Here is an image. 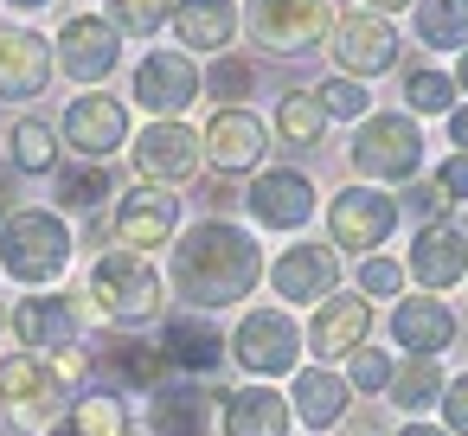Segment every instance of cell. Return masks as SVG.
<instances>
[{"label": "cell", "instance_id": "cell-1", "mask_svg": "<svg viewBox=\"0 0 468 436\" xmlns=\"http://www.w3.org/2000/svg\"><path fill=\"white\" fill-rule=\"evenodd\" d=\"M263 282V250L244 225L231 218H199L174 238V257H167V289L186 302V314H212V308H231L244 302L250 289Z\"/></svg>", "mask_w": 468, "mask_h": 436}, {"label": "cell", "instance_id": "cell-2", "mask_svg": "<svg viewBox=\"0 0 468 436\" xmlns=\"http://www.w3.org/2000/svg\"><path fill=\"white\" fill-rule=\"evenodd\" d=\"M78 257V238H71V218L52 212V206H14L0 218V276L20 282L27 295L33 289H52Z\"/></svg>", "mask_w": 468, "mask_h": 436}, {"label": "cell", "instance_id": "cell-3", "mask_svg": "<svg viewBox=\"0 0 468 436\" xmlns=\"http://www.w3.org/2000/svg\"><path fill=\"white\" fill-rule=\"evenodd\" d=\"M84 295H90V308H97L110 327L135 334V327L161 321V308H167V276H161L148 257L110 244V250H97V263H90V276H84Z\"/></svg>", "mask_w": 468, "mask_h": 436}, {"label": "cell", "instance_id": "cell-4", "mask_svg": "<svg viewBox=\"0 0 468 436\" xmlns=\"http://www.w3.org/2000/svg\"><path fill=\"white\" fill-rule=\"evenodd\" d=\"M244 33L270 58H302L334 39V0H244Z\"/></svg>", "mask_w": 468, "mask_h": 436}, {"label": "cell", "instance_id": "cell-5", "mask_svg": "<svg viewBox=\"0 0 468 436\" xmlns=\"http://www.w3.org/2000/svg\"><path fill=\"white\" fill-rule=\"evenodd\" d=\"M346 161H353V174L372 180V186H385V180H417V167H423V129H417L410 116H378V110H372V116L353 129Z\"/></svg>", "mask_w": 468, "mask_h": 436}, {"label": "cell", "instance_id": "cell-6", "mask_svg": "<svg viewBox=\"0 0 468 436\" xmlns=\"http://www.w3.org/2000/svg\"><path fill=\"white\" fill-rule=\"evenodd\" d=\"M0 404L14 410L20 430H52V423H65V410H71V385L58 378L52 359H39V353H7V359H0Z\"/></svg>", "mask_w": 468, "mask_h": 436}, {"label": "cell", "instance_id": "cell-7", "mask_svg": "<svg viewBox=\"0 0 468 436\" xmlns=\"http://www.w3.org/2000/svg\"><path fill=\"white\" fill-rule=\"evenodd\" d=\"M7 327L20 340V353H39V359H58V353H78L84 346V314H78V295H58V289H33L7 308Z\"/></svg>", "mask_w": 468, "mask_h": 436}, {"label": "cell", "instance_id": "cell-8", "mask_svg": "<svg viewBox=\"0 0 468 436\" xmlns=\"http://www.w3.org/2000/svg\"><path fill=\"white\" fill-rule=\"evenodd\" d=\"M295 353H302V327L289 321V308H250L238 321V334L225 340V359H238L257 385L295 372Z\"/></svg>", "mask_w": 468, "mask_h": 436}, {"label": "cell", "instance_id": "cell-9", "mask_svg": "<svg viewBox=\"0 0 468 436\" xmlns=\"http://www.w3.org/2000/svg\"><path fill=\"white\" fill-rule=\"evenodd\" d=\"M52 58L71 84L84 90H103V78H116L122 65V33L103 20V14H71L58 33H52Z\"/></svg>", "mask_w": 468, "mask_h": 436}, {"label": "cell", "instance_id": "cell-10", "mask_svg": "<svg viewBox=\"0 0 468 436\" xmlns=\"http://www.w3.org/2000/svg\"><path fill=\"white\" fill-rule=\"evenodd\" d=\"M398 231V199L378 193V186H340L327 199V244L334 250H359V257H378V244Z\"/></svg>", "mask_w": 468, "mask_h": 436}, {"label": "cell", "instance_id": "cell-11", "mask_svg": "<svg viewBox=\"0 0 468 436\" xmlns=\"http://www.w3.org/2000/svg\"><path fill=\"white\" fill-rule=\"evenodd\" d=\"M199 90H206V78H199V65H193L180 46L148 52V58L135 65V84H129V97H135L154 122H180V110H193Z\"/></svg>", "mask_w": 468, "mask_h": 436}, {"label": "cell", "instance_id": "cell-12", "mask_svg": "<svg viewBox=\"0 0 468 436\" xmlns=\"http://www.w3.org/2000/svg\"><path fill=\"white\" fill-rule=\"evenodd\" d=\"M58 142L78 154V161H110L116 148H129V103L110 97V90H84L65 103V122H58Z\"/></svg>", "mask_w": 468, "mask_h": 436}, {"label": "cell", "instance_id": "cell-13", "mask_svg": "<svg viewBox=\"0 0 468 436\" xmlns=\"http://www.w3.org/2000/svg\"><path fill=\"white\" fill-rule=\"evenodd\" d=\"M110 238H116V250H135V257L174 244L180 238V199L167 186H129V193H116Z\"/></svg>", "mask_w": 468, "mask_h": 436}, {"label": "cell", "instance_id": "cell-14", "mask_svg": "<svg viewBox=\"0 0 468 436\" xmlns=\"http://www.w3.org/2000/svg\"><path fill=\"white\" fill-rule=\"evenodd\" d=\"M129 161H135L142 186H167V193H174V186H186V180L199 174L206 148H199V129H186V122H148V129L135 135Z\"/></svg>", "mask_w": 468, "mask_h": 436}, {"label": "cell", "instance_id": "cell-15", "mask_svg": "<svg viewBox=\"0 0 468 436\" xmlns=\"http://www.w3.org/2000/svg\"><path fill=\"white\" fill-rule=\"evenodd\" d=\"M314 180L302 167H257L250 174V193H244V212L263 225V231H302L314 218Z\"/></svg>", "mask_w": 468, "mask_h": 436}, {"label": "cell", "instance_id": "cell-16", "mask_svg": "<svg viewBox=\"0 0 468 436\" xmlns=\"http://www.w3.org/2000/svg\"><path fill=\"white\" fill-rule=\"evenodd\" d=\"M52 71H58V58H52V39H46V33L20 27V20L0 27V103H33V97H46Z\"/></svg>", "mask_w": 468, "mask_h": 436}, {"label": "cell", "instance_id": "cell-17", "mask_svg": "<svg viewBox=\"0 0 468 436\" xmlns=\"http://www.w3.org/2000/svg\"><path fill=\"white\" fill-rule=\"evenodd\" d=\"M334 65L359 84V78H385L391 65H398V27L391 20H378V14H346V20H334Z\"/></svg>", "mask_w": 468, "mask_h": 436}, {"label": "cell", "instance_id": "cell-18", "mask_svg": "<svg viewBox=\"0 0 468 436\" xmlns=\"http://www.w3.org/2000/svg\"><path fill=\"white\" fill-rule=\"evenodd\" d=\"M199 148H206V161H212L218 174H257V167H263V148H270V129H263L250 110H212Z\"/></svg>", "mask_w": 468, "mask_h": 436}, {"label": "cell", "instance_id": "cell-19", "mask_svg": "<svg viewBox=\"0 0 468 436\" xmlns=\"http://www.w3.org/2000/svg\"><path fill=\"white\" fill-rule=\"evenodd\" d=\"M270 289H276V302H327V295H340V257H334V244L327 250L321 244H289L270 263Z\"/></svg>", "mask_w": 468, "mask_h": 436}, {"label": "cell", "instance_id": "cell-20", "mask_svg": "<svg viewBox=\"0 0 468 436\" xmlns=\"http://www.w3.org/2000/svg\"><path fill=\"white\" fill-rule=\"evenodd\" d=\"M167 27H174V46H180L186 58H193V52L225 58V46H231L238 27H244V14H238V0H174Z\"/></svg>", "mask_w": 468, "mask_h": 436}, {"label": "cell", "instance_id": "cell-21", "mask_svg": "<svg viewBox=\"0 0 468 436\" xmlns=\"http://www.w3.org/2000/svg\"><path fill=\"white\" fill-rule=\"evenodd\" d=\"M366 334H372V302L366 295H327L314 308V321H308V346H314L321 366L327 359H353L366 346Z\"/></svg>", "mask_w": 468, "mask_h": 436}, {"label": "cell", "instance_id": "cell-22", "mask_svg": "<svg viewBox=\"0 0 468 436\" xmlns=\"http://www.w3.org/2000/svg\"><path fill=\"white\" fill-rule=\"evenodd\" d=\"M218 423H225V436H289L295 410L276 385H244V391L218 398Z\"/></svg>", "mask_w": 468, "mask_h": 436}, {"label": "cell", "instance_id": "cell-23", "mask_svg": "<svg viewBox=\"0 0 468 436\" xmlns=\"http://www.w3.org/2000/svg\"><path fill=\"white\" fill-rule=\"evenodd\" d=\"M410 276L423 289H455L468 276V238L455 225H417V238H410Z\"/></svg>", "mask_w": 468, "mask_h": 436}, {"label": "cell", "instance_id": "cell-24", "mask_svg": "<svg viewBox=\"0 0 468 436\" xmlns=\"http://www.w3.org/2000/svg\"><path fill=\"white\" fill-rule=\"evenodd\" d=\"M161 359H167L174 372H193V378L218 372V359H225L218 321H206V314H174V321L161 327Z\"/></svg>", "mask_w": 468, "mask_h": 436}, {"label": "cell", "instance_id": "cell-25", "mask_svg": "<svg viewBox=\"0 0 468 436\" xmlns=\"http://www.w3.org/2000/svg\"><path fill=\"white\" fill-rule=\"evenodd\" d=\"M391 340L410 353V359H436L449 340H455V314H449V302H398L391 308Z\"/></svg>", "mask_w": 468, "mask_h": 436}, {"label": "cell", "instance_id": "cell-26", "mask_svg": "<svg viewBox=\"0 0 468 436\" xmlns=\"http://www.w3.org/2000/svg\"><path fill=\"white\" fill-rule=\"evenodd\" d=\"M289 404H295V417H302L308 430H334V423L346 417V404H353V385H346L340 372H327V366H308V372H295Z\"/></svg>", "mask_w": 468, "mask_h": 436}, {"label": "cell", "instance_id": "cell-27", "mask_svg": "<svg viewBox=\"0 0 468 436\" xmlns=\"http://www.w3.org/2000/svg\"><path fill=\"white\" fill-rule=\"evenodd\" d=\"M7 161H14V174L52 180V174H58V122H46V116H14V129H7Z\"/></svg>", "mask_w": 468, "mask_h": 436}, {"label": "cell", "instance_id": "cell-28", "mask_svg": "<svg viewBox=\"0 0 468 436\" xmlns=\"http://www.w3.org/2000/svg\"><path fill=\"white\" fill-rule=\"evenodd\" d=\"M65 430H71V436H135V417H129V398H122V391L90 385V391L71 398Z\"/></svg>", "mask_w": 468, "mask_h": 436}, {"label": "cell", "instance_id": "cell-29", "mask_svg": "<svg viewBox=\"0 0 468 436\" xmlns=\"http://www.w3.org/2000/svg\"><path fill=\"white\" fill-rule=\"evenodd\" d=\"M410 33L423 52H468V0H417Z\"/></svg>", "mask_w": 468, "mask_h": 436}, {"label": "cell", "instance_id": "cell-30", "mask_svg": "<svg viewBox=\"0 0 468 436\" xmlns=\"http://www.w3.org/2000/svg\"><path fill=\"white\" fill-rule=\"evenodd\" d=\"M212 404H218V398H206V391H193V385L154 391L148 430H154V436H206V430H212Z\"/></svg>", "mask_w": 468, "mask_h": 436}, {"label": "cell", "instance_id": "cell-31", "mask_svg": "<svg viewBox=\"0 0 468 436\" xmlns=\"http://www.w3.org/2000/svg\"><path fill=\"white\" fill-rule=\"evenodd\" d=\"M52 193H58L65 212H103V206L116 199V180H110V167L78 161V167H58V174H52Z\"/></svg>", "mask_w": 468, "mask_h": 436}, {"label": "cell", "instance_id": "cell-32", "mask_svg": "<svg viewBox=\"0 0 468 436\" xmlns=\"http://www.w3.org/2000/svg\"><path fill=\"white\" fill-rule=\"evenodd\" d=\"M276 135H282L289 148H314V142L327 135V110L314 103V90H289V97L276 103Z\"/></svg>", "mask_w": 468, "mask_h": 436}, {"label": "cell", "instance_id": "cell-33", "mask_svg": "<svg viewBox=\"0 0 468 436\" xmlns=\"http://www.w3.org/2000/svg\"><path fill=\"white\" fill-rule=\"evenodd\" d=\"M110 372H116L122 385H135V391H154V385H161V372H167V359H161V346H148V340L122 334V340H110Z\"/></svg>", "mask_w": 468, "mask_h": 436}, {"label": "cell", "instance_id": "cell-34", "mask_svg": "<svg viewBox=\"0 0 468 436\" xmlns=\"http://www.w3.org/2000/svg\"><path fill=\"white\" fill-rule=\"evenodd\" d=\"M442 391H449V378H442V366L436 359H410L398 378H391V404L398 410H423V404H442Z\"/></svg>", "mask_w": 468, "mask_h": 436}, {"label": "cell", "instance_id": "cell-35", "mask_svg": "<svg viewBox=\"0 0 468 436\" xmlns=\"http://www.w3.org/2000/svg\"><path fill=\"white\" fill-rule=\"evenodd\" d=\"M404 103H410V116H449L455 110V78L449 71H404Z\"/></svg>", "mask_w": 468, "mask_h": 436}, {"label": "cell", "instance_id": "cell-36", "mask_svg": "<svg viewBox=\"0 0 468 436\" xmlns=\"http://www.w3.org/2000/svg\"><path fill=\"white\" fill-rule=\"evenodd\" d=\"M167 14H174V0H110V27L122 33V39H154L161 27H167Z\"/></svg>", "mask_w": 468, "mask_h": 436}, {"label": "cell", "instance_id": "cell-37", "mask_svg": "<svg viewBox=\"0 0 468 436\" xmlns=\"http://www.w3.org/2000/svg\"><path fill=\"white\" fill-rule=\"evenodd\" d=\"M206 90H212V97H225V110H238V103L257 90V65L225 52V58H212V71H206Z\"/></svg>", "mask_w": 468, "mask_h": 436}, {"label": "cell", "instance_id": "cell-38", "mask_svg": "<svg viewBox=\"0 0 468 436\" xmlns=\"http://www.w3.org/2000/svg\"><path fill=\"white\" fill-rule=\"evenodd\" d=\"M391 378H398V366H391V353H378V346H359L353 353V391H366V398H378V391H391Z\"/></svg>", "mask_w": 468, "mask_h": 436}, {"label": "cell", "instance_id": "cell-39", "mask_svg": "<svg viewBox=\"0 0 468 436\" xmlns=\"http://www.w3.org/2000/svg\"><path fill=\"white\" fill-rule=\"evenodd\" d=\"M314 103H321L327 116H353V122H366V84H353V78H327V84L314 90Z\"/></svg>", "mask_w": 468, "mask_h": 436}, {"label": "cell", "instance_id": "cell-40", "mask_svg": "<svg viewBox=\"0 0 468 436\" xmlns=\"http://www.w3.org/2000/svg\"><path fill=\"white\" fill-rule=\"evenodd\" d=\"M404 289V270L391 263V257H366L359 263V295H378V302H391Z\"/></svg>", "mask_w": 468, "mask_h": 436}, {"label": "cell", "instance_id": "cell-41", "mask_svg": "<svg viewBox=\"0 0 468 436\" xmlns=\"http://www.w3.org/2000/svg\"><path fill=\"white\" fill-rule=\"evenodd\" d=\"M442 423H449V436H468V372L449 378V391H442Z\"/></svg>", "mask_w": 468, "mask_h": 436}, {"label": "cell", "instance_id": "cell-42", "mask_svg": "<svg viewBox=\"0 0 468 436\" xmlns=\"http://www.w3.org/2000/svg\"><path fill=\"white\" fill-rule=\"evenodd\" d=\"M410 206H417V218H430V225H449V206H455V199H449L436 180H423V186L410 193Z\"/></svg>", "mask_w": 468, "mask_h": 436}, {"label": "cell", "instance_id": "cell-43", "mask_svg": "<svg viewBox=\"0 0 468 436\" xmlns=\"http://www.w3.org/2000/svg\"><path fill=\"white\" fill-rule=\"evenodd\" d=\"M436 186H442L449 199H468V154H449V161L436 167Z\"/></svg>", "mask_w": 468, "mask_h": 436}, {"label": "cell", "instance_id": "cell-44", "mask_svg": "<svg viewBox=\"0 0 468 436\" xmlns=\"http://www.w3.org/2000/svg\"><path fill=\"white\" fill-rule=\"evenodd\" d=\"M449 142H455V148H468V103H462V110H449Z\"/></svg>", "mask_w": 468, "mask_h": 436}, {"label": "cell", "instance_id": "cell-45", "mask_svg": "<svg viewBox=\"0 0 468 436\" xmlns=\"http://www.w3.org/2000/svg\"><path fill=\"white\" fill-rule=\"evenodd\" d=\"M404 7H417V0H366V14H378V20L385 14H404Z\"/></svg>", "mask_w": 468, "mask_h": 436}, {"label": "cell", "instance_id": "cell-46", "mask_svg": "<svg viewBox=\"0 0 468 436\" xmlns=\"http://www.w3.org/2000/svg\"><path fill=\"white\" fill-rule=\"evenodd\" d=\"M398 436H449V430H436V423H423V417H410V423H404Z\"/></svg>", "mask_w": 468, "mask_h": 436}, {"label": "cell", "instance_id": "cell-47", "mask_svg": "<svg viewBox=\"0 0 468 436\" xmlns=\"http://www.w3.org/2000/svg\"><path fill=\"white\" fill-rule=\"evenodd\" d=\"M7 7H14V14H39V7H46V0H7Z\"/></svg>", "mask_w": 468, "mask_h": 436}, {"label": "cell", "instance_id": "cell-48", "mask_svg": "<svg viewBox=\"0 0 468 436\" xmlns=\"http://www.w3.org/2000/svg\"><path fill=\"white\" fill-rule=\"evenodd\" d=\"M455 90H468V52H462V65H455Z\"/></svg>", "mask_w": 468, "mask_h": 436}, {"label": "cell", "instance_id": "cell-49", "mask_svg": "<svg viewBox=\"0 0 468 436\" xmlns=\"http://www.w3.org/2000/svg\"><path fill=\"white\" fill-rule=\"evenodd\" d=\"M7 212H14V206H7V199H0V218H7Z\"/></svg>", "mask_w": 468, "mask_h": 436}, {"label": "cell", "instance_id": "cell-50", "mask_svg": "<svg viewBox=\"0 0 468 436\" xmlns=\"http://www.w3.org/2000/svg\"><path fill=\"white\" fill-rule=\"evenodd\" d=\"M353 436H378V430H353Z\"/></svg>", "mask_w": 468, "mask_h": 436}]
</instances>
